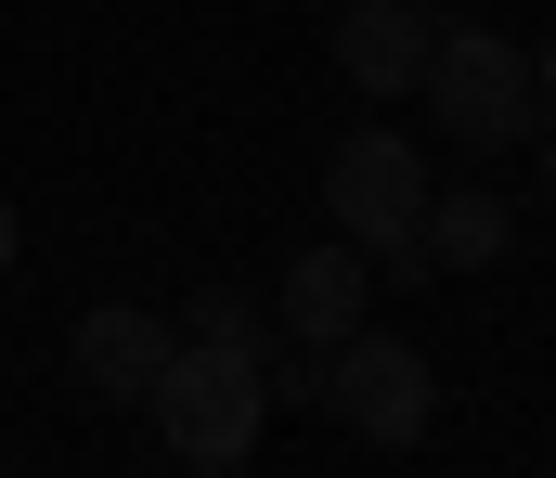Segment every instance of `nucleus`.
Here are the masks:
<instances>
[{
  "mask_svg": "<svg viewBox=\"0 0 556 478\" xmlns=\"http://www.w3.org/2000/svg\"><path fill=\"white\" fill-rule=\"evenodd\" d=\"M142 414H155V440H168L181 466H247V453H260V414H273V388H260V362H247V349H207V336H181Z\"/></svg>",
  "mask_w": 556,
  "mask_h": 478,
  "instance_id": "nucleus-1",
  "label": "nucleus"
},
{
  "mask_svg": "<svg viewBox=\"0 0 556 478\" xmlns=\"http://www.w3.org/2000/svg\"><path fill=\"white\" fill-rule=\"evenodd\" d=\"M427 117L466 143V156H505L518 130H544V91H531V52L518 39H492V26H440L427 39Z\"/></svg>",
  "mask_w": 556,
  "mask_h": 478,
  "instance_id": "nucleus-2",
  "label": "nucleus"
},
{
  "mask_svg": "<svg viewBox=\"0 0 556 478\" xmlns=\"http://www.w3.org/2000/svg\"><path fill=\"white\" fill-rule=\"evenodd\" d=\"M350 440H376V453H415L427 414H440V375H427L415 336H376V323H350L337 349H324V388H311Z\"/></svg>",
  "mask_w": 556,
  "mask_h": 478,
  "instance_id": "nucleus-3",
  "label": "nucleus"
},
{
  "mask_svg": "<svg viewBox=\"0 0 556 478\" xmlns=\"http://www.w3.org/2000/svg\"><path fill=\"white\" fill-rule=\"evenodd\" d=\"M324 207H337V233L363 246V259H389V246H415V207H427V168L402 130H350L337 156H324Z\"/></svg>",
  "mask_w": 556,
  "mask_h": 478,
  "instance_id": "nucleus-4",
  "label": "nucleus"
},
{
  "mask_svg": "<svg viewBox=\"0 0 556 478\" xmlns=\"http://www.w3.org/2000/svg\"><path fill=\"white\" fill-rule=\"evenodd\" d=\"M350 323H376V259L337 233V246H298L273 285V336H298V349H337Z\"/></svg>",
  "mask_w": 556,
  "mask_h": 478,
  "instance_id": "nucleus-5",
  "label": "nucleus"
},
{
  "mask_svg": "<svg viewBox=\"0 0 556 478\" xmlns=\"http://www.w3.org/2000/svg\"><path fill=\"white\" fill-rule=\"evenodd\" d=\"M427 39H440V13H415V0H350L337 13V78L376 91V104H402L427 78Z\"/></svg>",
  "mask_w": 556,
  "mask_h": 478,
  "instance_id": "nucleus-6",
  "label": "nucleus"
},
{
  "mask_svg": "<svg viewBox=\"0 0 556 478\" xmlns=\"http://www.w3.org/2000/svg\"><path fill=\"white\" fill-rule=\"evenodd\" d=\"M168 349H181V323H155V311H91V323H78V388L117 401V414H142L155 375H168Z\"/></svg>",
  "mask_w": 556,
  "mask_h": 478,
  "instance_id": "nucleus-7",
  "label": "nucleus"
},
{
  "mask_svg": "<svg viewBox=\"0 0 556 478\" xmlns=\"http://www.w3.org/2000/svg\"><path fill=\"white\" fill-rule=\"evenodd\" d=\"M415 246H427V272H492V259H505V194H492V181L427 194V207H415Z\"/></svg>",
  "mask_w": 556,
  "mask_h": 478,
  "instance_id": "nucleus-8",
  "label": "nucleus"
},
{
  "mask_svg": "<svg viewBox=\"0 0 556 478\" xmlns=\"http://www.w3.org/2000/svg\"><path fill=\"white\" fill-rule=\"evenodd\" d=\"M181 336H207V349H247V362H260V349H273V311H260V298H233V285H194Z\"/></svg>",
  "mask_w": 556,
  "mask_h": 478,
  "instance_id": "nucleus-9",
  "label": "nucleus"
},
{
  "mask_svg": "<svg viewBox=\"0 0 556 478\" xmlns=\"http://www.w3.org/2000/svg\"><path fill=\"white\" fill-rule=\"evenodd\" d=\"M13 259H26V220H13V194H0V272H13Z\"/></svg>",
  "mask_w": 556,
  "mask_h": 478,
  "instance_id": "nucleus-10",
  "label": "nucleus"
},
{
  "mask_svg": "<svg viewBox=\"0 0 556 478\" xmlns=\"http://www.w3.org/2000/svg\"><path fill=\"white\" fill-rule=\"evenodd\" d=\"M531 91H544V117H556V39H544V52H531Z\"/></svg>",
  "mask_w": 556,
  "mask_h": 478,
  "instance_id": "nucleus-11",
  "label": "nucleus"
},
{
  "mask_svg": "<svg viewBox=\"0 0 556 478\" xmlns=\"http://www.w3.org/2000/svg\"><path fill=\"white\" fill-rule=\"evenodd\" d=\"M544 194H556V117H544Z\"/></svg>",
  "mask_w": 556,
  "mask_h": 478,
  "instance_id": "nucleus-12",
  "label": "nucleus"
},
{
  "mask_svg": "<svg viewBox=\"0 0 556 478\" xmlns=\"http://www.w3.org/2000/svg\"><path fill=\"white\" fill-rule=\"evenodd\" d=\"M415 13H453V0H415Z\"/></svg>",
  "mask_w": 556,
  "mask_h": 478,
  "instance_id": "nucleus-13",
  "label": "nucleus"
}]
</instances>
